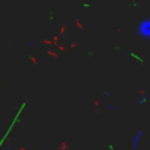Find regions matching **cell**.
<instances>
[{"instance_id":"2","label":"cell","mask_w":150,"mask_h":150,"mask_svg":"<svg viewBox=\"0 0 150 150\" xmlns=\"http://www.w3.org/2000/svg\"><path fill=\"white\" fill-rule=\"evenodd\" d=\"M141 137H143V132L138 131L137 135H135V138H134V141H132V149H137V147H138V143H140V138H141Z\"/></svg>"},{"instance_id":"1","label":"cell","mask_w":150,"mask_h":150,"mask_svg":"<svg viewBox=\"0 0 150 150\" xmlns=\"http://www.w3.org/2000/svg\"><path fill=\"white\" fill-rule=\"evenodd\" d=\"M138 35L143 37V38H149L150 40V19H144L138 24Z\"/></svg>"}]
</instances>
